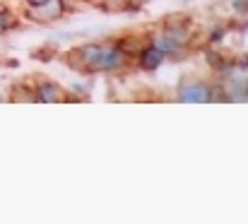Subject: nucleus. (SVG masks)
Segmentation results:
<instances>
[{
  "label": "nucleus",
  "mask_w": 248,
  "mask_h": 224,
  "mask_svg": "<svg viewBox=\"0 0 248 224\" xmlns=\"http://www.w3.org/2000/svg\"><path fill=\"white\" fill-rule=\"evenodd\" d=\"M36 99H39V101H48V104H53V101H61V99H63V92H61V87H58V84L46 82V84H41V87H39Z\"/></svg>",
  "instance_id": "nucleus-5"
},
{
  "label": "nucleus",
  "mask_w": 248,
  "mask_h": 224,
  "mask_svg": "<svg viewBox=\"0 0 248 224\" xmlns=\"http://www.w3.org/2000/svg\"><path fill=\"white\" fill-rule=\"evenodd\" d=\"M178 99L186 101V104H202V101H210V89L205 84H183L178 89Z\"/></svg>",
  "instance_id": "nucleus-2"
},
{
  "label": "nucleus",
  "mask_w": 248,
  "mask_h": 224,
  "mask_svg": "<svg viewBox=\"0 0 248 224\" xmlns=\"http://www.w3.org/2000/svg\"><path fill=\"white\" fill-rule=\"evenodd\" d=\"M125 63V53L123 51H118V48H104L101 46V51H99V56L87 65L92 73H106V70H116V68H121Z\"/></svg>",
  "instance_id": "nucleus-1"
},
{
  "label": "nucleus",
  "mask_w": 248,
  "mask_h": 224,
  "mask_svg": "<svg viewBox=\"0 0 248 224\" xmlns=\"http://www.w3.org/2000/svg\"><path fill=\"white\" fill-rule=\"evenodd\" d=\"M34 10H36L34 15H36L39 19H56V17H61V12H63V0H48V2L34 7Z\"/></svg>",
  "instance_id": "nucleus-4"
},
{
  "label": "nucleus",
  "mask_w": 248,
  "mask_h": 224,
  "mask_svg": "<svg viewBox=\"0 0 248 224\" xmlns=\"http://www.w3.org/2000/svg\"><path fill=\"white\" fill-rule=\"evenodd\" d=\"M162 63H164V53H162L157 46H150V48H145V51L140 53V65H142V70H157Z\"/></svg>",
  "instance_id": "nucleus-3"
},
{
  "label": "nucleus",
  "mask_w": 248,
  "mask_h": 224,
  "mask_svg": "<svg viewBox=\"0 0 248 224\" xmlns=\"http://www.w3.org/2000/svg\"><path fill=\"white\" fill-rule=\"evenodd\" d=\"M155 46H157V48H159V51H162L164 56H166V53H173V51H178V44H176V41H171L169 36L159 39V41H157Z\"/></svg>",
  "instance_id": "nucleus-6"
},
{
  "label": "nucleus",
  "mask_w": 248,
  "mask_h": 224,
  "mask_svg": "<svg viewBox=\"0 0 248 224\" xmlns=\"http://www.w3.org/2000/svg\"><path fill=\"white\" fill-rule=\"evenodd\" d=\"M210 63L215 65V68H224L227 63L222 61V56H217V53H210Z\"/></svg>",
  "instance_id": "nucleus-8"
},
{
  "label": "nucleus",
  "mask_w": 248,
  "mask_h": 224,
  "mask_svg": "<svg viewBox=\"0 0 248 224\" xmlns=\"http://www.w3.org/2000/svg\"><path fill=\"white\" fill-rule=\"evenodd\" d=\"M241 68H244V70H248V56L244 58V61H241Z\"/></svg>",
  "instance_id": "nucleus-10"
},
{
  "label": "nucleus",
  "mask_w": 248,
  "mask_h": 224,
  "mask_svg": "<svg viewBox=\"0 0 248 224\" xmlns=\"http://www.w3.org/2000/svg\"><path fill=\"white\" fill-rule=\"evenodd\" d=\"M12 27H15L12 15H7V12H2V10H0V32H7V29H12Z\"/></svg>",
  "instance_id": "nucleus-7"
},
{
  "label": "nucleus",
  "mask_w": 248,
  "mask_h": 224,
  "mask_svg": "<svg viewBox=\"0 0 248 224\" xmlns=\"http://www.w3.org/2000/svg\"><path fill=\"white\" fill-rule=\"evenodd\" d=\"M44 2H48V0H27L29 7H39V5H44Z\"/></svg>",
  "instance_id": "nucleus-9"
}]
</instances>
